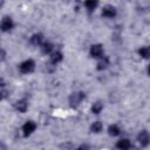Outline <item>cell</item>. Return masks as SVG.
Here are the masks:
<instances>
[{"mask_svg":"<svg viewBox=\"0 0 150 150\" xmlns=\"http://www.w3.org/2000/svg\"><path fill=\"white\" fill-rule=\"evenodd\" d=\"M84 98V94L83 93H74L70 95L69 97V103L71 107H76L80 104V102Z\"/></svg>","mask_w":150,"mask_h":150,"instance_id":"1","label":"cell"},{"mask_svg":"<svg viewBox=\"0 0 150 150\" xmlns=\"http://www.w3.org/2000/svg\"><path fill=\"white\" fill-rule=\"evenodd\" d=\"M34 66L35 64L32 60H27V61H25L20 64V70H21V73L27 74V73H30V71L34 70Z\"/></svg>","mask_w":150,"mask_h":150,"instance_id":"2","label":"cell"},{"mask_svg":"<svg viewBox=\"0 0 150 150\" xmlns=\"http://www.w3.org/2000/svg\"><path fill=\"white\" fill-rule=\"evenodd\" d=\"M90 54H91V56H94V57H101L102 54H103L102 46H101V45H94V46H91V48H90Z\"/></svg>","mask_w":150,"mask_h":150,"instance_id":"3","label":"cell"},{"mask_svg":"<svg viewBox=\"0 0 150 150\" xmlns=\"http://www.w3.org/2000/svg\"><path fill=\"white\" fill-rule=\"evenodd\" d=\"M35 128H36V125H35L34 122H32V121L27 122V123L23 125V128H22V130H23V135H25V136L30 135V134L35 130Z\"/></svg>","mask_w":150,"mask_h":150,"instance_id":"4","label":"cell"},{"mask_svg":"<svg viewBox=\"0 0 150 150\" xmlns=\"http://www.w3.org/2000/svg\"><path fill=\"white\" fill-rule=\"evenodd\" d=\"M12 27H13V21H12L9 18H5V19L1 21V23H0V28H1V30H4V32H7V30L12 29Z\"/></svg>","mask_w":150,"mask_h":150,"instance_id":"5","label":"cell"},{"mask_svg":"<svg viewBox=\"0 0 150 150\" xmlns=\"http://www.w3.org/2000/svg\"><path fill=\"white\" fill-rule=\"evenodd\" d=\"M138 141H139V143H141L142 146H146L149 144V135H148V132L145 130H143V131L139 132Z\"/></svg>","mask_w":150,"mask_h":150,"instance_id":"6","label":"cell"},{"mask_svg":"<svg viewBox=\"0 0 150 150\" xmlns=\"http://www.w3.org/2000/svg\"><path fill=\"white\" fill-rule=\"evenodd\" d=\"M115 14H116V9L112 6H107L102 11V15L105 18H112V16H115Z\"/></svg>","mask_w":150,"mask_h":150,"instance_id":"7","label":"cell"},{"mask_svg":"<svg viewBox=\"0 0 150 150\" xmlns=\"http://www.w3.org/2000/svg\"><path fill=\"white\" fill-rule=\"evenodd\" d=\"M117 148L121 149V150H128L130 148V142L127 139V138H123V139H120L117 142Z\"/></svg>","mask_w":150,"mask_h":150,"instance_id":"8","label":"cell"},{"mask_svg":"<svg viewBox=\"0 0 150 150\" xmlns=\"http://www.w3.org/2000/svg\"><path fill=\"white\" fill-rule=\"evenodd\" d=\"M15 108L20 111V112H25L27 110V102L25 100H21V101H18L15 103Z\"/></svg>","mask_w":150,"mask_h":150,"instance_id":"9","label":"cell"},{"mask_svg":"<svg viewBox=\"0 0 150 150\" xmlns=\"http://www.w3.org/2000/svg\"><path fill=\"white\" fill-rule=\"evenodd\" d=\"M30 41H32V43H33V45L39 46V45H41V43H42V35H41V34H35V35H33V36H32Z\"/></svg>","mask_w":150,"mask_h":150,"instance_id":"10","label":"cell"},{"mask_svg":"<svg viewBox=\"0 0 150 150\" xmlns=\"http://www.w3.org/2000/svg\"><path fill=\"white\" fill-rule=\"evenodd\" d=\"M61 60H62V54H61L60 52L54 53V54L52 55V57H50V61H52V63H54V64L59 63Z\"/></svg>","mask_w":150,"mask_h":150,"instance_id":"11","label":"cell"},{"mask_svg":"<svg viewBox=\"0 0 150 150\" xmlns=\"http://www.w3.org/2000/svg\"><path fill=\"white\" fill-rule=\"evenodd\" d=\"M108 63H109V61H108V59L107 57H104V59H102L98 63H97V69L98 70H102V69H104L107 66H108Z\"/></svg>","mask_w":150,"mask_h":150,"instance_id":"12","label":"cell"},{"mask_svg":"<svg viewBox=\"0 0 150 150\" xmlns=\"http://www.w3.org/2000/svg\"><path fill=\"white\" fill-rule=\"evenodd\" d=\"M102 108H103L102 103H101V102H96V103H94V105H93L91 110H93V112H95V114H98V112H101Z\"/></svg>","mask_w":150,"mask_h":150,"instance_id":"13","label":"cell"},{"mask_svg":"<svg viewBox=\"0 0 150 150\" xmlns=\"http://www.w3.org/2000/svg\"><path fill=\"white\" fill-rule=\"evenodd\" d=\"M102 130V123L101 122H94V124L91 125V131L93 132H100Z\"/></svg>","mask_w":150,"mask_h":150,"instance_id":"14","label":"cell"},{"mask_svg":"<svg viewBox=\"0 0 150 150\" xmlns=\"http://www.w3.org/2000/svg\"><path fill=\"white\" fill-rule=\"evenodd\" d=\"M138 53H139V55H141L142 57H144V59L149 57V54H150V52H149V48H148V47L141 48V49L138 50Z\"/></svg>","mask_w":150,"mask_h":150,"instance_id":"15","label":"cell"},{"mask_svg":"<svg viewBox=\"0 0 150 150\" xmlns=\"http://www.w3.org/2000/svg\"><path fill=\"white\" fill-rule=\"evenodd\" d=\"M109 134L112 136H117L120 134V129L117 125H110L109 127Z\"/></svg>","mask_w":150,"mask_h":150,"instance_id":"16","label":"cell"},{"mask_svg":"<svg viewBox=\"0 0 150 150\" xmlns=\"http://www.w3.org/2000/svg\"><path fill=\"white\" fill-rule=\"evenodd\" d=\"M52 49H53V46L50 45V43H43L42 45V52L43 53H50L52 52Z\"/></svg>","mask_w":150,"mask_h":150,"instance_id":"17","label":"cell"},{"mask_svg":"<svg viewBox=\"0 0 150 150\" xmlns=\"http://www.w3.org/2000/svg\"><path fill=\"white\" fill-rule=\"evenodd\" d=\"M86 6L88 7L89 11H91V9H94V8L97 6V2H96V1H87V2H86Z\"/></svg>","mask_w":150,"mask_h":150,"instance_id":"18","label":"cell"},{"mask_svg":"<svg viewBox=\"0 0 150 150\" xmlns=\"http://www.w3.org/2000/svg\"><path fill=\"white\" fill-rule=\"evenodd\" d=\"M76 150H88V148H87L86 145H82V146H80V148H77Z\"/></svg>","mask_w":150,"mask_h":150,"instance_id":"19","label":"cell"},{"mask_svg":"<svg viewBox=\"0 0 150 150\" xmlns=\"http://www.w3.org/2000/svg\"><path fill=\"white\" fill-rule=\"evenodd\" d=\"M1 6H2V2H1V1H0V7H1Z\"/></svg>","mask_w":150,"mask_h":150,"instance_id":"20","label":"cell"},{"mask_svg":"<svg viewBox=\"0 0 150 150\" xmlns=\"http://www.w3.org/2000/svg\"><path fill=\"white\" fill-rule=\"evenodd\" d=\"M1 146H2V144H1V142H0V148H1Z\"/></svg>","mask_w":150,"mask_h":150,"instance_id":"21","label":"cell"},{"mask_svg":"<svg viewBox=\"0 0 150 150\" xmlns=\"http://www.w3.org/2000/svg\"><path fill=\"white\" fill-rule=\"evenodd\" d=\"M0 96H1V94H0Z\"/></svg>","mask_w":150,"mask_h":150,"instance_id":"22","label":"cell"}]
</instances>
